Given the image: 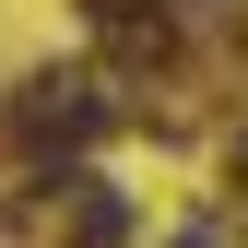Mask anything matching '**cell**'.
Returning <instances> with one entry per match:
<instances>
[{
	"label": "cell",
	"instance_id": "6da1fadb",
	"mask_svg": "<svg viewBox=\"0 0 248 248\" xmlns=\"http://www.w3.org/2000/svg\"><path fill=\"white\" fill-rule=\"evenodd\" d=\"M95 83H83V71H36V83H24V95H12V142L24 154H71V142H95Z\"/></svg>",
	"mask_w": 248,
	"mask_h": 248
},
{
	"label": "cell",
	"instance_id": "7a4b0ae2",
	"mask_svg": "<svg viewBox=\"0 0 248 248\" xmlns=\"http://www.w3.org/2000/svg\"><path fill=\"white\" fill-rule=\"evenodd\" d=\"M177 248H213V225H177Z\"/></svg>",
	"mask_w": 248,
	"mask_h": 248
}]
</instances>
